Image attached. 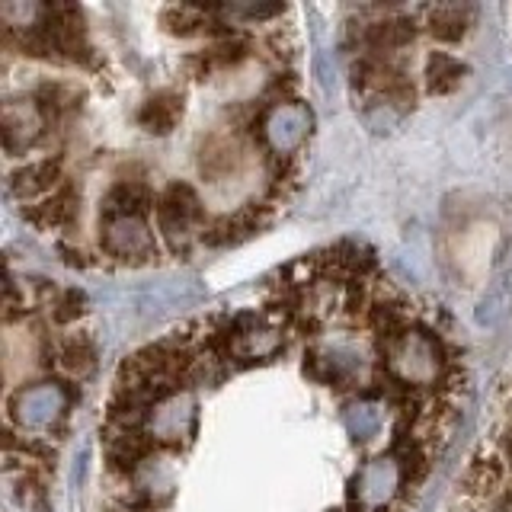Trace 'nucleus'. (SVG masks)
I'll return each instance as SVG.
<instances>
[{
    "mask_svg": "<svg viewBox=\"0 0 512 512\" xmlns=\"http://www.w3.org/2000/svg\"><path fill=\"white\" fill-rule=\"evenodd\" d=\"M384 356H388V368L394 378L404 384H432L439 375V343L420 330L394 336L388 349H384Z\"/></svg>",
    "mask_w": 512,
    "mask_h": 512,
    "instance_id": "f257e3e1",
    "label": "nucleus"
},
{
    "mask_svg": "<svg viewBox=\"0 0 512 512\" xmlns=\"http://www.w3.org/2000/svg\"><path fill=\"white\" fill-rule=\"evenodd\" d=\"M64 410H68V394H64L61 384H52V381L20 388L10 400L13 423L20 429H48L61 420Z\"/></svg>",
    "mask_w": 512,
    "mask_h": 512,
    "instance_id": "f03ea898",
    "label": "nucleus"
},
{
    "mask_svg": "<svg viewBox=\"0 0 512 512\" xmlns=\"http://www.w3.org/2000/svg\"><path fill=\"white\" fill-rule=\"evenodd\" d=\"M196 426V400L186 391L167 394L164 400H157L148 416V432L164 445H180L186 436H192Z\"/></svg>",
    "mask_w": 512,
    "mask_h": 512,
    "instance_id": "7ed1b4c3",
    "label": "nucleus"
},
{
    "mask_svg": "<svg viewBox=\"0 0 512 512\" xmlns=\"http://www.w3.org/2000/svg\"><path fill=\"white\" fill-rule=\"evenodd\" d=\"M103 247L119 260H148L154 256V234L141 215H106Z\"/></svg>",
    "mask_w": 512,
    "mask_h": 512,
    "instance_id": "20e7f679",
    "label": "nucleus"
},
{
    "mask_svg": "<svg viewBox=\"0 0 512 512\" xmlns=\"http://www.w3.org/2000/svg\"><path fill=\"white\" fill-rule=\"evenodd\" d=\"M308 132H311V112L301 103H279L263 119V138L276 154L298 151Z\"/></svg>",
    "mask_w": 512,
    "mask_h": 512,
    "instance_id": "39448f33",
    "label": "nucleus"
},
{
    "mask_svg": "<svg viewBox=\"0 0 512 512\" xmlns=\"http://www.w3.org/2000/svg\"><path fill=\"white\" fill-rule=\"evenodd\" d=\"M157 221H160V231H164L170 240L189 237L192 231H196L202 224V202H199L196 192H192V186L173 183L164 196H160Z\"/></svg>",
    "mask_w": 512,
    "mask_h": 512,
    "instance_id": "423d86ee",
    "label": "nucleus"
},
{
    "mask_svg": "<svg viewBox=\"0 0 512 512\" xmlns=\"http://www.w3.org/2000/svg\"><path fill=\"white\" fill-rule=\"evenodd\" d=\"M400 487V464L394 458L368 461L356 477V503L362 512H381Z\"/></svg>",
    "mask_w": 512,
    "mask_h": 512,
    "instance_id": "0eeeda50",
    "label": "nucleus"
},
{
    "mask_svg": "<svg viewBox=\"0 0 512 512\" xmlns=\"http://www.w3.org/2000/svg\"><path fill=\"white\" fill-rule=\"evenodd\" d=\"M42 128V116L36 103H10L7 112H4V144L7 151L16 154L26 144H32V138L39 135Z\"/></svg>",
    "mask_w": 512,
    "mask_h": 512,
    "instance_id": "6e6552de",
    "label": "nucleus"
},
{
    "mask_svg": "<svg viewBox=\"0 0 512 512\" xmlns=\"http://www.w3.org/2000/svg\"><path fill=\"white\" fill-rule=\"evenodd\" d=\"M240 167V148L231 138H212L202 148V160H199V170L208 180H228L231 173H237Z\"/></svg>",
    "mask_w": 512,
    "mask_h": 512,
    "instance_id": "1a4fd4ad",
    "label": "nucleus"
},
{
    "mask_svg": "<svg viewBox=\"0 0 512 512\" xmlns=\"http://www.w3.org/2000/svg\"><path fill=\"white\" fill-rule=\"evenodd\" d=\"M183 116V100L176 93L164 90V93H154L148 103L141 106V125L148 128V132H157V135H167L170 128L180 122Z\"/></svg>",
    "mask_w": 512,
    "mask_h": 512,
    "instance_id": "9d476101",
    "label": "nucleus"
},
{
    "mask_svg": "<svg viewBox=\"0 0 512 512\" xmlns=\"http://www.w3.org/2000/svg\"><path fill=\"white\" fill-rule=\"evenodd\" d=\"M464 74H468V68L445 52H432L426 61V84L432 93H452L464 80Z\"/></svg>",
    "mask_w": 512,
    "mask_h": 512,
    "instance_id": "9b49d317",
    "label": "nucleus"
},
{
    "mask_svg": "<svg viewBox=\"0 0 512 512\" xmlns=\"http://www.w3.org/2000/svg\"><path fill=\"white\" fill-rule=\"evenodd\" d=\"M471 23V10L468 7H458V4H442L429 13V29L432 36H439L445 42H455L468 32Z\"/></svg>",
    "mask_w": 512,
    "mask_h": 512,
    "instance_id": "f8f14e48",
    "label": "nucleus"
},
{
    "mask_svg": "<svg viewBox=\"0 0 512 512\" xmlns=\"http://www.w3.org/2000/svg\"><path fill=\"white\" fill-rule=\"evenodd\" d=\"M282 346V336L279 330H272V327H260V330H244V333H237V340H234V352L240 359H269L272 352H276Z\"/></svg>",
    "mask_w": 512,
    "mask_h": 512,
    "instance_id": "ddd939ff",
    "label": "nucleus"
},
{
    "mask_svg": "<svg viewBox=\"0 0 512 512\" xmlns=\"http://www.w3.org/2000/svg\"><path fill=\"white\" fill-rule=\"evenodd\" d=\"M346 426L356 439H372L381 429V407L372 400H359V404L346 407Z\"/></svg>",
    "mask_w": 512,
    "mask_h": 512,
    "instance_id": "4468645a",
    "label": "nucleus"
},
{
    "mask_svg": "<svg viewBox=\"0 0 512 512\" xmlns=\"http://www.w3.org/2000/svg\"><path fill=\"white\" fill-rule=\"evenodd\" d=\"M413 39V26L404 23V20H384V23H375L368 29V42L381 52H391V48H400Z\"/></svg>",
    "mask_w": 512,
    "mask_h": 512,
    "instance_id": "2eb2a0df",
    "label": "nucleus"
},
{
    "mask_svg": "<svg viewBox=\"0 0 512 512\" xmlns=\"http://www.w3.org/2000/svg\"><path fill=\"white\" fill-rule=\"evenodd\" d=\"M55 186V167L48 164H32V167H26L23 173H16V192L20 196H39V192H45V189H52Z\"/></svg>",
    "mask_w": 512,
    "mask_h": 512,
    "instance_id": "dca6fc26",
    "label": "nucleus"
},
{
    "mask_svg": "<svg viewBox=\"0 0 512 512\" xmlns=\"http://www.w3.org/2000/svg\"><path fill=\"white\" fill-rule=\"evenodd\" d=\"M509 509H512V506H509Z\"/></svg>",
    "mask_w": 512,
    "mask_h": 512,
    "instance_id": "f3484780",
    "label": "nucleus"
}]
</instances>
